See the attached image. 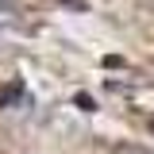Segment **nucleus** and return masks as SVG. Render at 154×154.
<instances>
[{"label":"nucleus","instance_id":"1","mask_svg":"<svg viewBox=\"0 0 154 154\" xmlns=\"http://www.w3.org/2000/svg\"><path fill=\"white\" fill-rule=\"evenodd\" d=\"M112 154H150L146 146H135V143H123V146H116Z\"/></svg>","mask_w":154,"mask_h":154},{"label":"nucleus","instance_id":"2","mask_svg":"<svg viewBox=\"0 0 154 154\" xmlns=\"http://www.w3.org/2000/svg\"><path fill=\"white\" fill-rule=\"evenodd\" d=\"M73 104L81 108V112H93V96H85V93H77V96H73Z\"/></svg>","mask_w":154,"mask_h":154},{"label":"nucleus","instance_id":"3","mask_svg":"<svg viewBox=\"0 0 154 154\" xmlns=\"http://www.w3.org/2000/svg\"><path fill=\"white\" fill-rule=\"evenodd\" d=\"M62 4H69V8H77V4H85V0H62Z\"/></svg>","mask_w":154,"mask_h":154}]
</instances>
